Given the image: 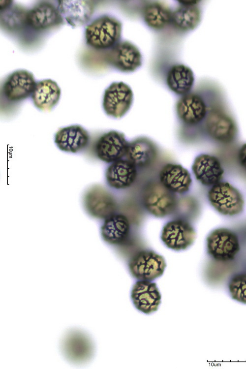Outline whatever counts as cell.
<instances>
[{
    "mask_svg": "<svg viewBox=\"0 0 246 369\" xmlns=\"http://www.w3.org/2000/svg\"><path fill=\"white\" fill-rule=\"evenodd\" d=\"M122 23L116 18L102 15L88 25L85 30L86 42L97 50H109L121 41Z\"/></svg>",
    "mask_w": 246,
    "mask_h": 369,
    "instance_id": "obj_1",
    "label": "cell"
},
{
    "mask_svg": "<svg viewBox=\"0 0 246 369\" xmlns=\"http://www.w3.org/2000/svg\"><path fill=\"white\" fill-rule=\"evenodd\" d=\"M141 201L145 210L157 218L172 215L178 205L175 193L157 181L149 182L144 185L141 192Z\"/></svg>",
    "mask_w": 246,
    "mask_h": 369,
    "instance_id": "obj_2",
    "label": "cell"
},
{
    "mask_svg": "<svg viewBox=\"0 0 246 369\" xmlns=\"http://www.w3.org/2000/svg\"><path fill=\"white\" fill-rule=\"evenodd\" d=\"M210 204L219 214L229 216L241 214L245 200L240 190L227 182L220 181L212 186L208 192Z\"/></svg>",
    "mask_w": 246,
    "mask_h": 369,
    "instance_id": "obj_3",
    "label": "cell"
},
{
    "mask_svg": "<svg viewBox=\"0 0 246 369\" xmlns=\"http://www.w3.org/2000/svg\"><path fill=\"white\" fill-rule=\"evenodd\" d=\"M166 267L164 258L151 249H143L129 259L130 275L139 280L153 281L161 277Z\"/></svg>",
    "mask_w": 246,
    "mask_h": 369,
    "instance_id": "obj_4",
    "label": "cell"
},
{
    "mask_svg": "<svg viewBox=\"0 0 246 369\" xmlns=\"http://www.w3.org/2000/svg\"><path fill=\"white\" fill-rule=\"evenodd\" d=\"M206 242L208 254L217 261L234 260L240 249L238 236L226 228L213 230L207 237Z\"/></svg>",
    "mask_w": 246,
    "mask_h": 369,
    "instance_id": "obj_5",
    "label": "cell"
},
{
    "mask_svg": "<svg viewBox=\"0 0 246 369\" xmlns=\"http://www.w3.org/2000/svg\"><path fill=\"white\" fill-rule=\"evenodd\" d=\"M196 231L187 220L177 218L167 222L162 227L160 239L168 248L179 251L184 250L194 243Z\"/></svg>",
    "mask_w": 246,
    "mask_h": 369,
    "instance_id": "obj_6",
    "label": "cell"
},
{
    "mask_svg": "<svg viewBox=\"0 0 246 369\" xmlns=\"http://www.w3.org/2000/svg\"><path fill=\"white\" fill-rule=\"evenodd\" d=\"M133 100V93L129 85L123 82H114L105 90L102 106L109 116L119 119L130 109Z\"/></svg>",
    "mask_w": 246,
    "mask_h": 369,
    "instance_id": "obj_7",
    "label": "cell"
},
{
    "mask_svg": "<svg viewBox=\"0 0 246 369\" xmlns=\"http://www.w3.org/2000/svg\"><path fill=\"white\" fill-rule=\"evenodd\" d=\"M205 128L210 138L223 144L233 142L238 134L237 126L233 119L217 108L208 112L205 120Z\"/></svg>",
    "mask_w": 246,
    "mask_h": 369,
    "instance_id": "obj_8",
    "label": "cell"
},
{
    "mask_svg": "<svg viewBox=\"0 0 246 369\" xmlns=\"http://www.w3.org/2000/svg\"><path fill=\"white\" fill-rule=\"evenodd\" d=\"M106 60L114 68L124 73L133 72L140 68L143 57L138 48L127 40H121L108 50Z\"/></svg>",
    "mask_w": 246,
    "mask_h": 369,
    "instance_id": "obj_9",
    "label": "cell"
},
{
    "mask_svg": "<svg viewBox=\"0 0 246 369\" xmlns=\"http://www.w3.org/2000/svg\"><path fill=\"white\" fill-rule=\"evenodd\" d=\"M84 206L92 216L105 219L116 214L118 205L113 195L101 185L90 187L84 196Z\"/></svg>",
    "mask_w": 246,
    "mask_h": 369,
    "instance_id": "obj_10",
    "label": "cell"
},
{
    "mask_svg": "<svg viewBox=\"0 0 246 369\" xmlns=\"http://www.w3.org/2000/svg\"><path fill=\"white\" fill-rule=\"evenodd\" d=\"M129 142L123 133L109 131L98 139L95 146V154L104 162H114L125 157Z\"/></svg>",
    "mask_w": 246,
    "mask_h": 369,
    "instance_id": "obj_11",
    "label": "cell"
},
{
    "mask_svg": "<svg viewBox=\"0 0 246 369\" xmlns=\"http://www.w3.org/2000/svg\"><path fill=\"white\" fill-rule=\"evenodd\" d=\"M176 112L180 120L189 127L196 126L205 120L208 114L207 105L198 93L189 92L181 96L176 104Z\"/></svg>",
    "mask_w": 246,
    "mask_h": 369,
    "instance_id": "obj_12",
    "label": "cell"
},
{
    "mask_svg": "<svg viewBox=\"0 0 246 369\" xmlns=\"http://www.w3.org/2000/svg\"><path fill=\"white\" fill-rule=\"evenodd\" d=\"M36 82L31 72L18 70L9 75L2 87V92L10 101L23 100L32 95Z\"/></svg>",
    "mask_w": 246,
    "mask_h": 369,
    "instance_id": "obj_13",
    "label": "cell"
},
{
    "mask_svg": "<svg viewBox=\"0 0 246 369\" xmlns=\"http://www.w3.org/2000/svg\"><path fill=\"white\" fill-rule=\"evenodd\" d=\"M131 299L140 311L150 314L156 311L161 303V295L155 282L138 280L133 285Z\"/></svg>",
    "mask_w": 246,
    "mask_h": 369,
    "instance_id": "obj_14",
    "label": "cell"
},
{
    "mask_svg": "<svg viewBox=\"0 0 246 369\" xmlns=\"http://www.w3.org/2000/svg\"><path fill=\"white\" fill-rule=\"evenodd\" d=\"M196 178L205 186H213L223 178L224 169L217 157L202 154L197 156L191 167Z\"/></svg>",
    "mask_w": 246,
    "mask_h": 369,
    "instance_id": "obj_15",
    "label": "cell"
},
{
    "mask_svg": "<svg viewBox=\"0 0 246 369\" xmlns=\"http://www.w3.org/2000/svg\"><path fill=\"white\" fill-rule=\"evenodd\" d=\"M160 183L170 191L180 194L187 192L192 184L189 171L181 164H165L159 173Z\"/></svg>",
    "mask_w": 246,
    "mask_h": 369,
    "instance_id": "obj_16",
    "label": "cell"
},
{
    "mask_svg": "<svg viewBox=\"0 0 246 369\" xmlns=\"http://www.w3.org/2000/svg\"><path fill=\"white\" fill-rule=\"evenodd\" d=\"M90 141L88 132L80 125L61 128L55 136V143L65 152L76 153L85 149Z\"/></svg>",
    "mask_w": 246,
    "mask_h": 369,
    "instance_id": "obj_17",
    "label": "cell"
},
{
    "mask_svg": "<svg viewBox=\"0 0 246 369\" xmlns=\"http://www.w3.org/2000/svg\"><path fill=\"white\" fill-rule=\"evenodd\" d=\"M158 148L151 139L145 137L137 138L129 142L126 159L138 168H147L155 161Z\"/></svg>",
    "mask_w": 246,
    "mask_h": 369,
    "instance_id": "obj_18",
    "label": "cell"
},
{
    "mask_svg": "<svg viewBox=\"0 0 246 369\" xmlns=\"http://www.w3.org/2000/svg\"><path fill=\"white\" fill-rule=\"evenodd\" d=\"M57 8L62 18L73 27L87 23L94 9L91 1L84 0H59Z\"/></svg>",
    "mask_w": 246,
    "mask_h": 369,
    "instance_id": "obj_19",
    "label": "cell"
},
{
    "mask_svg": "<svg viewBox=\"0 0 246 369\" xmlns=\"http://www.w3.org/2000/svg\"><path fill=\"white\" fill-rule=\"evenodd\" d=\"M137 176V167L126 159L112 163L105 172V179L108 185L118 190L131 186Z\"/></svg>",
    "mask_w": 246,
    "mask_h": 369,
    "instance_id": "obj_20",
    "label": "cell"
},
{
    "mask_svg": "<svg viewBox=\"0 0 246 369\" xmlns=\"http://www.w3.org/2000/svg\"><path fill=\"white\" fill-rule=\"evenodd\" d=\"M62 21L58 8L49 2L39 3L28 12V25L36 31L52 28L61 24Z\"/></svg>",
    "mask_w": 246,
    "mask_h": 369,
    "instance_id": "obj_21",
    "label": "cell"
},
{
    "mask_svg": "<svg viewBox=\"0 0 246 369\" xmlns=\"http://www.w3.org/2000/svg\"><path fill=\"white\" fill-rule=\"evenodd\" d=\"M130 225L127 217L121 214H115L106 218L100 228L103 240L112 245H120L128 238Z\"/></svg>",
    "mask_w": 246,
    "mask_h": 369,
    "instance_id": "obj_22",
    "label": "cell"
},
{
    "mask_svg": "<svg viewBox=\"0 0 246 369\" xmlns=\"http://www.w3.org/2000/svg\"><path fill=\"white\" fill-rule=\"evenodd\" d=\"M61 90L57 83L51 79L39 81L31 95L34 106L43 111H50L58 103Z\"/></svg>",
    "mask_w": 246,
    "mask_h": 369,
    "instance_id": "obj_23",
    "label": "cell"
},
{
    "mask_svg": "<svg viewBox=\"0 0 246 369\" xmlns=\"http://www.w3.org/2000/svg\"><path fill=\"white\" fill-rule=\"evenodd\" d=\"M194 79V73L190 67L183 64H176L169 69L166 82L172 92L183 96L190 92Z\"/></svg>",
    "mask_w": 246,
    "mask_h": 369,
    "instance_id": "obj_24",
    "label": "cell"
},
{
    "mask_svg": "<svg viewBox=\"0 0 246 369\" xmlns=\"http://www.w3.org/2000/svg\"><path fill=\"white\" fill-rule=\"evenodd\" d=\"M179 4V6L172 11L170 24L180 31L186 32L193 30L200 22L199 8L196 5Z\"/></svg>",
    "mask_w": 246,
    "mask_h": 369,
    "instance_id": "obj_25",
    "label": "cell"
},
{
    "mask_svg": "<svg viewBox=\"0 0 246 369\" xmlns=\"http://www.w3.org/2000/svg\"><path fill=\"white\" fill-rule=\"evenodd\" d=\"M171 10L167 6L158 2L147 4L142 11L144 21L149 28L159 31L171 24Z\"/></svg>",
    "mask_w": 246,
    "mask_h": 369,
    "instance_id": "obj_26",
    "label": "cell"
},
{
    "mask_svg": "<svg viewBox=\"0 0 246 369\" xmlns=\"http://www.w3.org/2000/svg\"><path fill=\"white\" fill-rule=\"evenodd\" d=\"M28 12L24 8L12 5L1 10L0 23L2 26L11 31L23 29L28 25Z\"/></svg>",
    "mask_w": 246,
    "mask_h": 369,
    "instance_id": "obj_27",
    "label": "cell"
},
{
    "mask_svg": "<svg viewBox=\"0 0 246 369\" xmlns=\"http://www.w3.org/2000/svg\"><path fill=\"white\" fill-rule=\"evenodd\" d=\"M228 288L233 300L246 304V273L233 276L228 282Z\"/></svg>",
    "mask_w": 246,
    "mask_h": 369,
    "instance_id": "obj_28",
    "label": "cell"
},
{
    "mask_svg": "<svg viewBox=\"0 0 246 369\" xmlns=\"http://www.w3.org/2000/svg\"><path fill=\"white\" fill-rule=\"evenodd\" d=\"M238 158L240 165L246 170V143L239 149Z\"/></svg>",
    "mask_w": 246,
    "mask_h": 369,
    "instance_id": "obj_29",
    "label": "cell"
}]
</instances>
